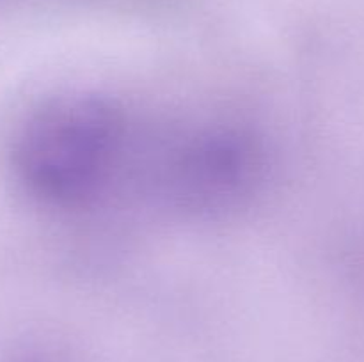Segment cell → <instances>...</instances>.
<instances>
[{
  "label": "cell",
  "instance_id": "6da1fadb",
  "mask_svg": "<svg viewBox=\"0 0 364 362\" xmlns=\"http://www.w3.org/2000/svg\"><path fill=\"white\" fill-rule=\"evenodd\" d=\"M124 114L102 96H59L36 109L13 142V169L45 204L77 208L112 183L127 142Z\"/></svg>",
  "mask_w": 364,
  "mask_h": 362
},
{
  "label": "cell",
  "instance_id": "7a4b0ae2",
  "mask_svg": "<svg viewBox=\"0 0 364 362\" xmlns=\"http://www.w3.org/2000/svg\"><path fill=\"white\" fill-rule=\"evenodd\" d=\"M258 165L251 138L231 130L198 131L169 151L164 187L185 208H223L251 190Z\"/></svg>",
  "mask_w": 364,
  "mask_h": 362
}]
</instances>
